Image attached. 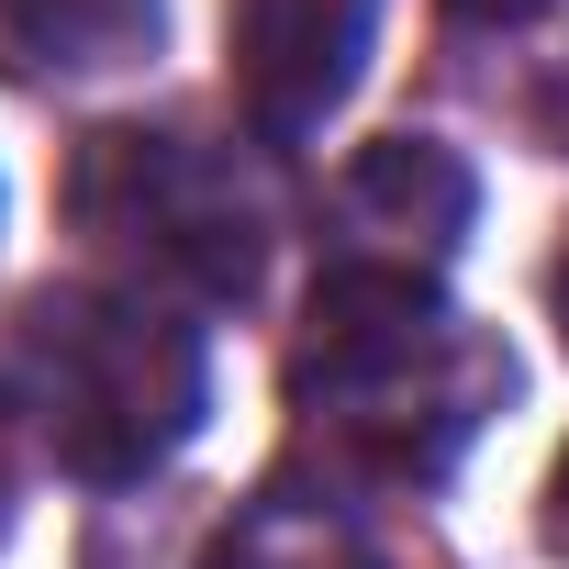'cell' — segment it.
Returning <instances> with one entry per match:
<instances>
[{
	"label": "cell",
	"instance_id": "obj_8",
	"mask_svg": "<svg viewBox=\"0 0 569 569\" xmlns=\"http://www.w3.org/2000/svg\"><path fill=\"white\" fill-rule=\"evenodd\" d=\"M536 536L569 558V447H558V469H547V502H536Z\"/></svg>",
	"mask_w": 569,
	"mask_h": 569
},
{
	"label": "cell",
	"instance_id": "obj_3",
	"mask_svg": "<svg viewBox=\"0 0 569 569\" xmlns=\"http://www.w3.org/2000/svg\"><path fill=\"white\" fill-rule=\"evenodd\" d=\"M68 212L123 291H157L179 313L257 302L268 279V190L246 179L234 146L168 123H101L68 168Z\"/></svg>",
	"mask_w": 569,
	"mask_h": 569
},
{
	"label": "cell",
	"instance_id": "obj_2",
	"mask_svg": "<svg viewBox=\"0 0 569 569\" xmlns=\"http://www.w3.org/2000/svg\"><path fill=\"white\" fill-rule=\"evenodd\" d=\"M12 402L46 436L68 480H146L168 469L212 413V347L179 302L123 291V279H68L34 291L12 325Z\"/></svg>",
	"mask_w": 569,
	"mask_h": 569
},
{
	"label": "cell",
	"instance_id": "obj_6",
	"mask_svg": "<svg viewBox=\"0 0 569 569\" xmlns=\"http://www.w3.org/2000/svg\"><path fill=\"white\" fill-rule=\"evenodd\" d=\"M201 569H391L369 502L336 469H268L201 547Z\"/></svg>",
	"mask_w": 569,
	"mask_h": 569
},
{
	"label": "cell",
	"instance_id": "obj_9",
	"mask_svg": "<svg viewBox=\"0 0 569 569\" xmlns=\"http://www.w3.org/2000/svg\"><path fill=\"white\" fill-rule=\"evenodd\" d=\"M547 302H558V336H569V246H558V279H547Z\"/></svg>",
	"mask_w": 569,
	"mask_h": 569
},
{
	"label": "cell",
	"instance_id": "obj_5",
	"mask_svg": "<svg viewBox=\"0 0 569 569\" xmlns=\"http://www.w3.org/2000/svg\"><path fill=\"white\" fill-rule=\"evenodd\" d=\"M325 223H336V257H325V268L436 279V268L458 257V234L480 223V179H469V157L436 146V134H380V146L347 157Z\"/></svg>",
	"mask_w": 569,
	"mask_h": 569
},
{
	"label": "cell",
	"instance_id": "obj_4",
	"mask_svg": "<svg viewBox=\"0 0 569 569\" xmlns=\"http://www.w3.org/2000/svg\"><path fill=\"white\" fill-rule=\"evenodd\" d=\"M380 46V0H223V57H234V112L257 146H313Z\"/></svg>",
	"mask_w": 569,
	"mask_h": 569
},
{
	"label": "cell",
	"instance_id": "obj_10",
	"mask_svg": "<svg viewBox=\"0 0 569 569\" xmlns=\"http://www.w3.org/2000/svg\"><path fill=\"white\" fill-rule=\"evenodd\" d=\"M0 513H12V458H0Z\"/></svg>",
	"mask_w": 569,
	"mask_h": 569
},
{
	"label": "cell",
	"instance_id": "obj_7",
	"mask_svg": "<svg viewBox=\"0 0 569 569\" xmlns=\"http://www.w3.org/2000/svg\"><path fill=\"white\" fill-rule=\"evenodd\" d=\"M168 34V0H0V46L46 79H112L146 68Z\"/></svg>",
	"mask_w": 569,
	"mask_h": 569
},
{
	"label": "cell",
	"instance_id": "obj_1",
	"mask_svg": "<svg viewBox=\"0 0 569 569\" xmlns=\"http://www.w3.org/2000/svg\"><path fill=\"white\" fill-rule=\"evenodd\" d=\"M291 402L325 436V458L369 480H447L513 402V347L480 313H458L436 279L325 268L291 347Z\"/></svg>",
	"mask_w": 569,
	"mask_h": 569
}]
</instances>
